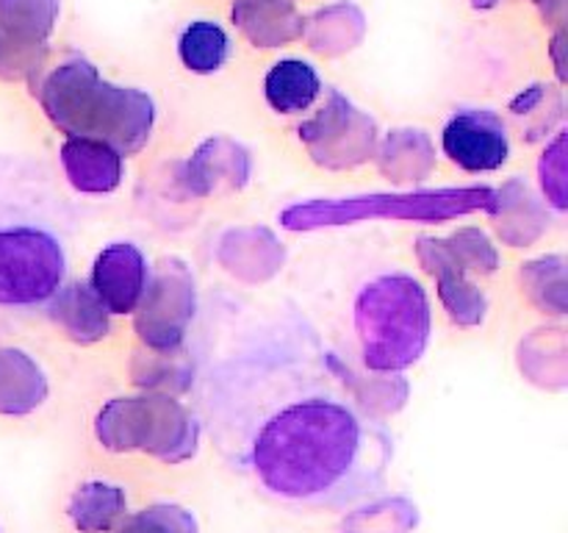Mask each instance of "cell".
I'll return each instance as SVG.
<instances>
[{
    "label": "cell",
    "mask_w": 568,
    "mask_h": 533,
    "mask_svg": "<svg viewBox=\"0 0 568 533\" xmlns=\"http://www.w3.org/2000/svg\"><path fill=\"white\" fill-rule=\"evenodd\" d=\"M61 161H64L70 181L83 192H103V189H114L120 183V155L103 142L70 139L61 148Z\"/></svg>",
    "instance_id": "9c48e42d"
},
{
    "label": "cell",
    "mask_w": 568,
    "mask_h": 533,
    "mask_svg": "<svg viewBox=\"0 0 568 533\" xmlns=\"http://www.w3.org/2000/svg\"><path fill=\"white\" fill-rule=\"evenodd\" d=\"M236 20L258 42H283L292 37L297 26L288 0H239Z\"/></svg>",
    "instance_id": "4fadbf2b"
},
{
    "label": "cell",
    "mask_w": 568,
    "mask_h": 533,
    "mask_svg": "<svg viewBox=\"0 0 568 533\" xmlns=\"http://www.w3.org/2000/svg\"><path fill=\"white\" fill-rule=\"evenodd\" d=\"M442 148L458 170L486 175L510 161V133L497 111L460 109L444 125Z\"/></svg>",
    "instance_id": "5b68a950"
},
{
    "label": "cell",
    "mask_w": 568,
    "mask_h": 533,
    "mask_svg": "<svg viewBox=\"0 0 568 533\" xmlns=\"http://www.w3.org/2000/svg\"><path fill=\"white\" fill-rule=\"evenodd\" d=\"M353 333L364 366L399 375L419 364L433 339V305L422 278L403 266L375 272L353 300Z\"/></svg>",
    "instance_id": "3957f363"
},
{
    "label": "cell",
    "mask_w": 568,
    "mask_h": 533,
    "mask_svg": "<svg viewBox=\"0 0 568 533\" xmlns=\"http://www.w3.org/2000/svg\"><path fill=\"white\" fill-rule=\"evenodd\" d=\"M320 92V72L303 59L275 61L264 78V98L275 114H303L314 105Z\"/></svg>",
    "instance_id": "ba28073f"
},
{
    "label": "cell",
    "mask_w": 568,
    "mask_h": 533,
    "mask_svg": "<svg viewBox=\"0 0 568 533\" xmlns=\"http://www.w3.org/2000/svg\"><path fill=\"white\" fill-rule=\"evenodd\" d=\"M139 505L128 481L89 475L72 483L61 503L59 520L64 533H114Z\"/></svg>",
    "instance_id": "8992f818"
},
{
    "label": "cell",
    "mask_w": 568,
    "mask_h": 533,
    "mask_svg": "<svg viewBox=\"0 0 568 533\" xmlns=\"http://www.w3.org/2000/svg\"><path fill=\"white\" fill-rule=\"evenodd\" d=\"M78 222L50 167L0 161V309L44 311L75 261Z\"/></svg>",
    "instance_id": "7a4b0ae2"
},
{
    "label": "cell",
    "mask_w": 568,
    "mask_h": 533,
    "mask_svg": "<svg viewBox=\"0 0 568 533\" xmlns=\"http://www.w3.org/2000/svg\"><path fill=\"white\" fill-rule=\"evenodd\" d=\"M114 533H203L197 511L175 500H148L125 516Z\"/></svg>",
    "instance_id": "8fae6325"
},
{
    "label": "cell",
    "mask_w": 568,
    "mask_h": 533,
    "mask_svg": "<svg viewBox=\"0 0 568 533\" xmlns=\"http://www.w3.org/2000/svg\"><path fill=\"white\" fill-rule=\"evenodd\" d=\"M150 266L142 250L131 242H114L92 266V292L109 314H131L148 292Z\"/></svg>",
    "instance_id": "52a82bcc"
},
{
    "label": "cell",
    "mask_w": 568,
    "mask_h": 533,
    "mask_svg": "<svg viewBox=\"0 0 568 533\" xmlns=\"http://www.w3.org/2000/svg\"><path fill=\"white\" fill-rule=\"evenodd\" d=\"M59 0H0V31L11 44L42 42L53 28Z\"/></svg>",
    "instance_id": "7c38bea8"
},
{
    "label": "cell",
    "mask_w": 568,
    "mask_h": 533,
    "mask_svg": "<svg viewBox=\"0 0 568 533\" xmlns=\"http://www.w3.org/2000/svg\"><path fill=\"white\" fill-rule=\"evenodd\" d=\"M194 403L222 470L286 514H347L392 475V431L297 311L222 333L200 361Z\"/></svg>",
    "instance_id": "6da1fadb"
},
{
    "label": "cell",
    "mask_w": 568,
    "mask_h": 533,
    "mask_svg": "<svg viewBox=\"0 0 568 533\" xmlns=\"http://www.w3.org/2000/svg\"><path fill=\"white\" fill-rule=\"evenodd\" d=\"M178 56L189 72L211 76L231 59V37L220 22L197 20L183 28L181 39H178Z\"/></svg>",
    "instance_id": "30bf717a"
},
{
    "label": "cell",
    "mask_w": 568,
    "mask_h": 533,
    "mask_svg": "<svg viewBox=\"0 0 568 533\" xmlns=\"http://www.w3.org/2000/svg\"><path fill=\"white\" fill-rule=\"evenodd\" d=\"M42 98L61 125H78V122L87 125L89 120H94L136 133L144 131L153 117L148 94L100 81L98 70L87 61L61 64L44 83Z\"/></svg>",
    "instance_id": "277c9868"
},
{
    "label": "cell",
    "mask_w": 568,
    "mask_h": 533,
    "mask_svg": "<svg viewBox=\"0 0 568 533\" xmlns=\"http://www.w3.org/2000/svg\"><path fill=\"white\" fill-rule=\"evenodd\" d=\"M9 64H11V42L3 37V31H0V72H3Z\"/></svg>",
    "instance_id": "5bb4252c"
}]
</instances>
